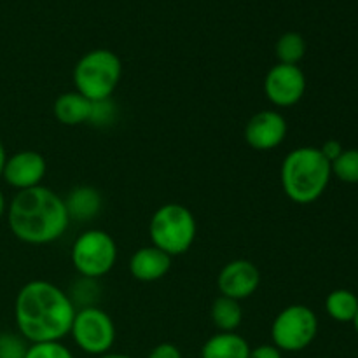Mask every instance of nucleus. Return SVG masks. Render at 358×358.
<instances>
[{
	"label": "nucleus",
	"instance_id": "obj_1",
	"mask_svg": "<svg viewBox=\"0 0 358 358\" xmlns=\"http://www.w3.org/2000/svg\"><path fill=\"white\" fill-rule=\"evenodd\" d=\"M76 311L69 294L45 280L21 287L14 303L17 331L30 343L62 341L70 334Z\"/></svg>",
	"mask_w": 358,
	"mask_h": 358
},
{
	"label": "nucleus",
	"instance_id": "obj_2",
	"mask_svg": "<svg viewBox=\"0 0 358 358\" xmlns=\"http://www.w3.org/2000/svg\"><path fill=\"white\" fill-rule=\"evenodd\" d=\"M9 229L28 245H48L69 229L70 217L65 199L44 185L17 191L7 208Z\"/></svg>",
	"mask_w": 358,
	"mask_h": 358
},
{
	"label": "nucleus",
	"instance_id": "obj_3",
	"mask_svg": "<svg viewBox=\"0 0 358 358\" xmlns=\"http://www.w3.org/2000/svg\"><path fill=\"white\" fill-rule=\"evenodd\" d=\"M331 177V163L318 147H297L287 154L280 170L283 192L297 205H310L322 198Z\"/></svg>",
	"mask_w": 358,
	"mask_h": 358
},
{
	"label": "nucleus",
	"instance_id": "obj_4",
	"mask_svg": "<svg viewBox=\"0 0 358 358\" xmlns=\"http://www.w3.org/2000/svg\"><path fill=\"white\" fill-rule=\"evenodd\" d=\"M72 77L76 91L87 100H110L112 93L121 83V58L108 49H93L76 63Z\"/></svg>",
	"mask_w": 358,
	"mask_h": 358
},
{
	"label": "nucleus",
	"instance_id": "obj_5",
	"mask_svg": "<svg viewBox=\"0 0 358 358\" xmlns=\"http://www.w3.org/2000/svg\"><path fill=\"white\" fill-rule=\"evenodd\" d=\"M196 219L191 210L178 203H166L154 212L149 224L152 245L170 257L189 252L196 240Z\"/></svg>",
	"mask_w": 358,
	"mask_h": 358
},
{
	"label": "nucleus",
	"instance_id": "obj_6",
	"mask_svg": "<svg viewBox=\"0 0 358 358\" xmlns=\"http://www.w3.org/2000/svg\"><path fill=\"white\" fill-rule=\"evenodd\" d=\"M72 264L83 278L98 280L112 271L117 261L114 238L101 229L84 231L72 245Z\"/></svg>",
	"mask_w": 358,
	"mask_h": 358
},
{
	"label": "nucleus",
	"instance_id": "obj_7",
	"mask_svg": "<svg viewBox=\"0 0 358 358\" xmlns=\"http://www.w3.org/2000/svg\"><path fill=\"white\" fill-rule=\"evenodd\" d=\"M318 334V318L311 308L292 304L276 315L271 325L273 345L280 352H303Z\"/></svg>",
	"mask_w": 358,
	"mask_h": 358
},
{
	"label": "nucleus",
	"instance_id": "obj_8",
	"mask_svg": "<svg viewBox=\"0 0 358 358\" xmlns=\"http://www.w3.org/2000/svg\"><path fill=\"white\" fill-rule=\"evenodd\" d=\"M70 334L84 353L101 357L114 346L115 325L107 311L98 306H87L76 311Z\"/></svg>",
	"mask_w": 358,
	"mask_h": 358
},
{
	"label": "nucleus",
	"instance_id": "obj_9",
	"mask_svg": "<svg viewBox=\"0 0 358 358\" xmlns=\"http://www.w3.org/2000/svg\"><path fill=\"white\" fill-rule=\"evenodd\" d=\"M306 91V76L299 65L276 63L264 79V93L273 105L280 108L299 103Z\"/></svg>",
	"mask_w": 358,
	"mask_h": 358
},
{
	"label": "nucleus",
	"instance_id": "obj_10",
	"mask_svg": "<svg viewBox=\"0 0 358 358\" xmlns=\"http://www.w3.org/2000/svg\"><path fill=\"white\" fill-rule=\"evenodd\" d=\"M261 285V271L254 262L247 259L231 261L220 269L217 276V287L220 296L231 297L234 301L247 299L254 296Z\"/></svg>",
	"mask_w": 358,
	"mask_h": 358
},
{
	"label": "nucleus",
	"instance_id": "obj_11",
	"mask_svg": "<svg viewBox=\"0 0 358 358\" xmlns=\"http://www.w3.org/2000/svg\"><path fill=\"white\" fill-rule=\"evenodd\" d=\"M289 124L276 110H261L248 119L245 126V142L254 150H273L285 140Z\"/></svg>",
	"mask_w": 358,
	"mask_h": 358
},
{
	"label": "nucleus",
	"instance_id": "obj_12",
	"mask_svg": "<svg viewBox=\"0 0 358 358\" xmlns=\"http://www.w3.org/2000/svg\"><path fill=\"white\" fill-rule=\"evenodd\" d=\"M45 170H48V164L42 154L35 150H20L7 157L2 177L10 187L17 191H27V189L41 185L42 178L45 177Z\"/></svg>",
	"mask_w": 358,
	"mask_h": 358
},
{
	"label": "nucleus",
	"instance_id": "obj_13",
	"mask_svg": "<svg viewBox=\"0 0 358 358\" xmlns=\"http://www.w3.org/2000/svg\"><path fill=\"white\" fill-rule=\"evenodd\" d=\"M171 268V257L154 245L136 250L129 259V273L138 282H157L164 278Z\"/></svg>",
	"mask_w": 358,
	"mask_h": 358
},
{
	"label": "nucleus",
	"instance_id": "obj_14",
	"mask_svg": "<svg viewBox=\"0 0 358 358\" xmlns=\"http://www.w3.org/2000/svg\"><path fill=\"white\" fill-rule=\"evenodd\" d=\"M52 112L55 117L58 119L62 124L65 126H77L83 122L91 121V114H93V101L87 100L77 91H69V93H62L55 100L52 105Z\"/></svg>",
	"mask_w": 358,
	"mask_h": 358
},
{
	"label": "nucleus",
	"instance_id": "obj_15",
	"mask_svg": "<svg viewBox=\"0 0 358 358\" xmlns=\"http://www.w3.org/2000/svg\"><path fill=\"white\" fill-rule=\"evenodd\" d=\"M66 212H69L70 220H87L94 219L101 210V196L100 192L90 185H79L72 189L65 199Z\"/></svg>",
	"mask_w": 358,
	"mask_h": 358
},
{
	"label": "nucleus",
	"instance_id": "obj_16",
	"mask_svg": "<svg viewBox=\"0 0 358 358\" xmlns=\"http://www.w3.org/2000/svg\"><path fill=\"white\" fill-rule=\"evenodd\" d=\"M250 345L236 332H219L203 345L201 358H248Z\"/></svg>",
	"mask_w": 358,
	"mask_h": 358
},
{
	"label": "nucleus",
	"instance_id": "obj_17",
	"mask_svg": "<svg viewBox=\"0 0 358 358\" xmlns=\"http://www.w3.org/2000/svg\"><path fill=\"white\" fill-rule=\"evenodd\" d=\"M210 315L219 332H236V329L243 322V310L240 306V301H234L231 297H217L213 301Z\"/></svg>",
	"mask_w": 358,
	"mask_h": 358
},
{
	"label": "nucleus",
	"instance_id": "obj_18",
	"mask_svg": "<svg viewBox=\"0 0 358 358\" xmlns=\"http://www.w3.org/2000/svg\"><path fill=\"white\" fill-rule=\"evenodd\" d=\"M325 310L332 320L348 324V322H353L358 311V297L352 290H332L325 299Z\"/></svg>",
	"mask_w": 358,
	"mask_h": 358
},
{
	"label": "nucleus",
	"instance_id": "obj_19",
	"mask_svg": "<svg viewBox=\"0 0 358 358\" xmlns=\"http://www.w3.org/2000/svg\"><path fill=\"white\" fill-rule=\"evenodd\" d=\"M278 63L283 65H299L301 59L306 55V41L297 31H287L276 41L275 45Z\"/></svg>",
	"mask_w": 358,
	"mask_h": 358
},
{
	"label": "nucleus",
	"instance_id": "obj_20",
	"mask_svg": "<svg viewBox=\"0 0 358 358\" xmlns=\"http://www.w3.org/2000/svg\"><path fill=\"white\" fill-rule=\"evenodd\" d=\"M332 175L345 184H358V149H345L341 156L331 163Z\"/></svg>",
	"mask_w": 358,
	"mask_h": 358
},
{
	"label": "nucleus",
	"instance_id": "obj_21",
	"mask_svg": "<svg viewBox=\"0 0 358 358\" xmlns=\"http://www.w3.org/2000/svg\"><path fill=\"white\" fill-rule=\"evenodd\" d=\"M24 358H73V355L62 341H49L31 343Z\"/></svg>",
	"mask_w": 358,
	"mask_h": 358
},
{
	"label": "nucleus",
	"instance_id": "obj_22",
	"mask_svg": "<svg viewBox=\"0 0 358 358\" xmlns=\"http://www.w3.org/2000/svg\"><path fill=\"white\" fill-rule=\"evenodd\" d=\"M28 346L14 334L0 336V358H24Z\"/></svg>",
	"mask_w": 358,
	"mask_h": 358
},
{
	"label": "nucleus",
	"instance_id": "obj_23",
	"mask_svg": "<svg viewBox=\"0 0 358 358\" xmlns=\"http://www.w3.org/2000/svg\"><path fill=\"white\" fill-rule=\"evenodd\" d=\"M114 115V105L110 100L103 101H93V114H91V121L94 124H107L112 121Z\"/></svg>",
	"mask_w": 358,
	"mask_h": 358
},
{
	"label": "nucleus",
	"instance_id": "obj_24",
	"mask_svg": "<svg viewBox=\"0 0 358 358\" xmlns=\"http://www.w3.org/2000/svg\"><path fill=\"white\" fill-rule=\"evenodd\" d=\"M147 358H182V353L173 343H161L156 348H152Z\"/></svg>",
	"mask_w": 358,
	"mask_h": 358
},
{
	"label": "nucleus",
	"instance_id": "obj_25",
	"mask_svg": "<svg viewBox=\"0 0 358 358\" xmlns=\"http://www.w3.org/2000/svg\"><path fill=\"white\" fill-rule=\"evenodd\" d=\"M318 149L322 150V154H324L325 159H327L329 163H332V161L338 159V157L341 156L343 150H345V149H343L341 143H339L338 140H334V138L327 140V142H325L322 147H318Z\"/></svg>",
	"mask_w": 358,
	"mask_h": 358
},
{
	"label": "nucleus",
	"instance_id": "obj_26",
	"mask_svg": "<svg viewBox=\"0 0 358 358\" xmlns=\"http://www.w3.org/2000/svg\"><path fill=\"white\" fill-rule=\"evenodd\" d=\"M248 358H283L282 352L275 345H261L250 350Z\"/></svg>",
	"mask_w": 358,
	"mask_h": 358
},
{
	"label": "nucleus",
	"instance_id": "obj_27",
	"mask_svg": "<svg viewBox=\"0 0 358 358\" xmlns=\"http://www.w3.org/2000/svg\"><path fill=\"white\" fill-rule=\"evenodd\" d=\"M6 161H7L6 149H3L2 142H0V177H2V171H3V166H6Z\"/></svg>",
	"mask_w": 358,
	"mask_h": 358
},
{
	"label": "nucleus",
	"instance_id": "obj_28",
	"mask_svg": "<svg viewBox=\"0 0 358 358\" xmlns=\"http://www.w3.org/2000/svg\"><path fill=\"white\" fill-rule=\"evenodd\" d=\"M98 358H135V357H131V355H124V353H105V355H101V357H98Z\"/></svg>",
	"mask_w": 358,
	"mask_h": 358
},
{
	"label": "nucleus",
	"instance_id": "obj_29",
	"mask_svg": "<svg viewBox=\"0 0 358 358\" xmlns=\"http://www.w3.org/2000/svg\"><path fill=\"white\" fill-rule=\"evenodd\" d=\"M6 210H7V203H6V196H3V192L0 191V217L3 215V213H6Z\"/></svg>",
	"mask_w": 358,
	"mask_h": 358
},
{
	"label": "nucleus",
	"instance_id": "obj_30",
	"mask_svg": "<svg viewBox=\"0 0 358 358\" xmlns=\"http://www.w3.org/2000/svg\"><path fill=\"white\" fill-rule=\"evenodd\" d=\"M353 327H355V331H357V334H358V311H357V315H355V318H353Z\"/></svg>",
	"mask_w": 358,
	"mask_h": 358
}]
</instances>
